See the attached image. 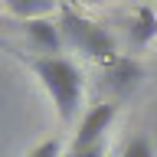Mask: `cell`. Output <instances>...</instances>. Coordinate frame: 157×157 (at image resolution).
Masks as SVG:
<instances>
[{"instance_id":"1","label":"cell","mask_w":157,"mask_h":157,"mask_svg":"<svg viewBox=\"0 0 157 157\" xmlns=\"http://www.w3.org/2000/svg\"><path fill=\"white\" fill-rule=\"evenodd\" d=\"M33 69H36L43 88L49 92L59 118L69 121L75 115L78 101H82V72H78V66L62 56H43V59H33Z\"/></svg>"},{"instance_id":"2","label":"cell","mask_w":157,"mask_h":157,"mask_svg":"<svg viewBox=\"0 0 157 157\" xmlns=\"http://www.w3.org/2000/svg\"><path fill=\"white\" fill-rule=\"evenodd\" d=\"M59 29H62V39H66V43L78 46L82 52H88L92 59H101V62L118 59V52H115V36H111L105 26H98V23H92V20L78 17L75 10H62Z\"/></svg>"},{"instance_id":"3","label":"cell","mask_w":157,"mask_h":157,"mask_svg":"<svg viewBox=\"0 0 157 157\" xmlns=\"http://www.w3.org/2000/svg\"><path fill=\"white\" fill-rule=\"evenodd\" d=\"M111 121H115V105H108V101L95 105L85 118H82V124H78V134H75V141H72V147H92V144H98V141L105 137V131L111 128Z\"/></svg>"},{"instance_id":"4","label":"cell","mask_w":157,"mask_h":157,"mask_svg":"<svg viewBox=\"0 0 157 157\" xmlns=\"http://www.w3.org/2000/svg\"><path fill=\"white\" fill-rule=\"evenodd\" d=\"M26 33H29V39H33L43 52H49V56H56L59 49H62V43H66L59 23H52V20H46V17L29 20V23H26Z\"/></svg>"},{"instance_id":"5","label":"cell","mask_w":157,"mask_h":157,"mask_svg":"<svg viewBox=\"0 0 157 157\" xmlns=\"http://www.w3.org/2000/svg\"><path fill=\"white\" fill-rule=\"evenodd\" d=\"M105 78H108V85H115V88H131L141 78V66H137L134 59L118 56L111 62H105Z\"/></svg>"},{"instance_id":"6","label":"cell","mask_w":157,"mask_h":157,"mask_svg":"<svg viewBox=\"0 0 157 157\" xmlns=\"http://www.w3.org/2000/svg\"><path fill=\"white\" fill-rule=\"evenodd\" d=\"M157 36V13L151 7H137L134 10V20H131V39L137 46H144Z\"/></svg>"},{"instance_id":"7","label":"cell","mask_w":157,"mask_h":157,"mask_svg":"<svg viewBox=\"0 0 157 157\" xmlns=\"http://www.w3.org/2000/svg\"><path fill=\"white\" fill-rule=\"evenodd\" d=\"M52 10H56L52 0H10V3H7V13L26 20V23H29V20L46 17V13H52Z\"/></svg>"},{"instance_id":"8","label":"cell","mask_w":157,"mask_h":157,"mask_svg":"<svg viewBox=\"0 0 157 157\" xmlns=\"http://www.w3.org/2000/svg\"><path fill=\"white\" fill-rule=\"evenodd\" d=\"M121 157H154L151 141H147V137H131L124 144V151H121Z\"/></svg>"},{"instance_id":"9","label":"cell","mask_w":157,"mask_h":157,"mask_svg":"<svg viewBox=\"0 0 157 157\" xmlns=\"http://www.w3.org/2000/svg\"><path fill=\"white\" fill-rule=\"evenodd\" d=\"M59 151H62V144H59V137H52V141H43L29 157H59Z\"/></svg>"},{"instance_id":"10","label":"cell","mask_w":157,"mask_h":157,"mask_svg":"<svg viewBox=\"0 0 157 157\" xmlns=\"http://www.w3.org/2000/svg\"><path fill=\"white\" fill-rule=\"evenodd\" d=\"M69 157H105V141H98L92 147H72Z\"/></svg>"}]
</instances>
